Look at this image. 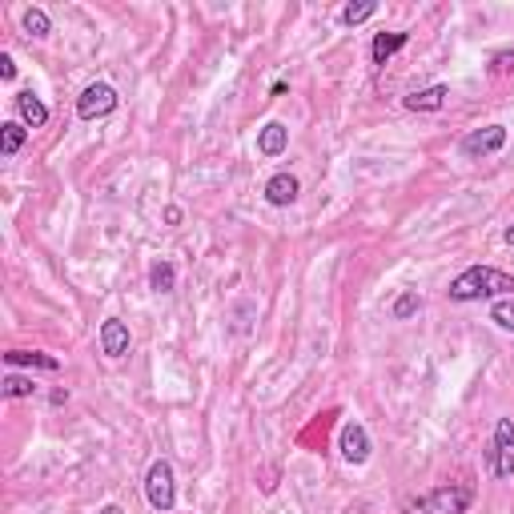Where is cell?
<instances>
[{"label":"cell","mask_w":514,"mask_h":514,"mask_svg":"<svg viewBox=\"0 0 514 514\" xmlns=\"http://www.w3.org/2000/svg\"><path fill=\"white\" fill-rule=\"evenodd\" d=\"M450 302H482V297H498V294H514V278L495 265H471L450 281Z\"/></svg>","instance_id":"1"},{"label":"cell","mask_w":514,"mask_h":514,"mask_svg":"<svg viewBox=\"0 0 514 514\" xmlns=\"http://www.w3.org/2000/svg\"><path fill=\"white\" fill-rule=\"evenodd\" d=\"M471 487H458V482H450V487H434L430 495L414 498V502L406 506V514H466L471 510Z\"/></svg>","instance_id":"2"},{"label":"cell","mask_w":514,"mask_h":514,"mask_svg":"<svg viewBox=\"0 0 514 514\" xmlns=\"http://www.w3.org/2000/svg\"><path fill=\"white\" fill-rule=\"evenodd\" d=\"M145 498H149V506H153L157 514H169L177 506L173 466H169L165 458H157L153 466H149V474H145Z\"/></svg>","instance_id":"3"},{"label":"cell","mask_w":514,"mask_h":514,"mask_svg":"<svg viewBox=\"0 0 514 514\" xmlns=\"http://www.w3.org/2000/svg\"><path fill=\"white\" fill-rule=\"evenodd\" d=\"M117 88L105 85V81H96V85H88L85 93L77 96V117L81 121H101V117H109L117 109Z\"/></svg>","instance_id":"4"},{"label":"cell","mask_w":514,"mask_h":514,"mask_svg":"<svg viewBox=\"0 0 514 514\" xmlns=\"http://www.w3.org/2000/svg\"><path fill=\"white\" fill-rule=\"evenodd\" d=\"M490 474L495 479H514V422H495V446H490Z\"/></svg>","instance_id":"5"},{"label":"cell","mask_w":514,"mask_h":514,"mask_svg":"<svg viewBox=\"0 0 514 514\" xmlns=\"http://www.w3.org/2000/svg\"><path fill=\"white\" fill-rule=\"evenodd\" d=\"M506 145V125H487L462 137V157H490Z\"/></svg>","instance_id":"6"},{"label":"cell","mask_w":514,"mask_h":514,"mask_svg":"<svg viewBox=\"0 0 514 514\" xmlns=\"http://www.w3.org/2000/svg\"><path fill=\"white\" fill-rule=\"evenodd\" d=\"M338 446H341V458L354 462V466H362V462L370 458V434H366V426H362V422H346V426H341Z\"/></svg>","instance_id":"7"},{"label":"cell","mask_w":514,"mask_h":514,"mask_svg":"<svg viewBox=\"0 0 514 514\" xmlns=\"http://www.w3.org/2000/svg\"><path fill=\"white\" fill-rule=\"evenodd\" d=\"M129 326L121 322V318H109L105 326H101V349H105L109 357H125L129 354Z\"/></svg>","instance_id":"8"},{"label":"cell","mask_w":514,"mask_h":514,"mask_svg":"<svg viewBox=\"0 0 514 514\" xmlns=\"http://www.w3.org/2000/svg\"><path fill=\"white\" fill-rule=\"evenodd\" d=\"M286 145H289V129L281 121H270L257 129V153H262V157H281Z\"/></svg>","instance_id":"9"},{"label":"cell","mask_w":514,"mask_h":514,"mask_svg":"<svg viewBox=\"0 0 514 514\" xmlns=\"http://www.w3.org/2000/svg\"><path fill=\"white\" fill-rule=\"evenodd\" d=\"M17 113L25 117L28 129H44V125H49V105H44V101L33 93V88L17 93Z\"/></svg>","instance_id":"10"},{"label":"cell","mask_w":514,"mask_h":514,"mask_svg":"<svg viewBox=\"0 0 514 514\" xmlns=\"http://www.w3.org/2000/svg\"><path fill=\"white\" fill-rule=\"evenodd\" d=\"M297 189H302V185H297V177L294 173H278V177H270V181H265V201H270V205H294L297 201Z\"/></svg>","instance_id":"11"},{"label":"cell","mask_w":514,"mask_h":514,"mask_svg":"<svg viewBox=\"0 0 514 514\" xmlns=\"http://www.w3.org/2000/svg\"><path fill=\"white\" fill-rule=\"evenodd\" d=\"M446 96H450V88H446V85H430V88H422V93H410L406 109H410V113H438V109L446 105Z\"/></svg>","instance_id":"12"},{"label":"cell","mask_w":514,"mask_h":514,"mask_svg":"<svg viewBox=\"0 0 514 514\" xmlns=\"http://www.w3.org/2000/svg\"><path fill=\"white\" fill-rule=\"evenodd\" d=\"M4 362L9 366H36V370H61V362H57L53 354H41V349H9L4 354Z\"/></svg>","instance_id":"13"},{"label":"cell","mask_w":514,"mask_h":514,"mask_svg":"<svg viewBox=\"0 0 514 514\" xmlns=\"http://www.w3.org/2000/svg\"><path fill=\"white\" fill-rule=\"evenodd\" d=\"M406 41H410V33H378L374 44H370V57H374V65H386Z\"/></svg>","instance_id":"14"},{"label":"cell","mask_w":514,"mask_h":514,"mask_svg":"<svg viewBox=\"0 0 514 514\" xmlns=\"http://www.w3.org/2000/svg\"><path fill=\"white\" fill-rule=\"evenodd\" d=\"M173 286H177L173 262H153V265H149V289H153V294H173Z\"/></svg>","instance_id":"15"},{"label":"cell","mask_w":514,"mask_h":514,"mask_svg":"<svg viewBox=\"0 0 514 514\" xmlns=\"http://www.w3.org/2000/svg\"><path fill=\"white\" fill-rule=\"evenodd\" d=\"M25 137H28L25 125H17V121L0 125V157H17L20 145H25Z\"/></svg>","instance_id":"16"},{"label":"cell","mask_w":514,"mask_h":514,"mask_svg":"<svg viewBox=\"0 0 514 514\" xmlns=\"http://www.w3.org/2000/svg\"><path fill=\"white\" fill-rule=\"evenodd\" d=\"M25 33L33 36V41H44V36L53 33V25H49V12H44V9H28L25 12Z\"/></svg>","instance_id":"17"},{"label":"cell","mask_w":514,"mask_h":514,"mask_svg":"<svg viewBox=\"0 0 514 514\" xmlns=\"http://www.w3.org/2000/svg\"><path fill=\"white\" fill-rule=\"evenodd\" d=\"M378 12V4L374 0H362V4H346V9H341V25H362V20H370Z\"/></svg>","instance_id":"18"},{"label":"cell","mask_w":514,"mask_h":514,"mask_svg":"<svg viewBox=\"0 0 514 514\" xmlns=\"http://www.w3.org/2000/svg\"><path fill=\"white\" fill-rule=\"evenodd\" d=\"M0 394H4V398H33V394H36V382H33V378L9 374V378H4V390H0Z\"/></svg>","instance_id":"19"},{"label":"cell","mask_w":514,"mask_h":514,"mask_svg":"<svg viewBox=\"0 0 514 514\" xmlns=\"http://www.w3.org/2000/svg\"><path fill=\"white\" fill-rule=\"evenodd\" d=\"M418 310H422V297H418V294H402L398 302L390 305V314L398 318V322H406V318H414V314H418Z\"/></svg>","instance_id":"20"},{"label":"cell","mask_w":514,"mask_h":514,"mask_svg":"<svg viewBox=\"0 0 514 514\" xmlns=\"http://www.w3.org/2000/svg\"><path fill=\"white\" fill-rule=\"evenodd\" d=\"M490 322H498L502 330H514V302H495V305H490Z\"/></svg>","instance_id":"21"},{"label":"cell","mask_w":514,"mask_h":514,"mask_svg":"<svg viewBox=\"0 0 514 514\" xmlns=\"http://www.w3.org/2000/svg\"><path fill=\"white\" fill-rule=\"evenodd\" d=\"M0 77H4V81L17 77V61H12L9 53H0Z\"/></svg>","instance_id":"22"},{"label":"cell","mask_w":514,"mask_h":514,"mask_svg":"<svg viewBox=\"0 0 514 514\" xmlns=\"http://www.w3.org/2000/svg\"><path fill=\"white\" fill-rule=\"evenodd\" d=\"M514 69V53H498L495 57V73H510Z\"/></svg>","instance_id":"23"},{"label":"cell","mask_w":514,"mask_h":514,"mask_svg":"<svg viewBox=\"0 0 514 514\" xmlns=\"http://www.w3.org/2000/svg\"><path fill=\"white\" fill-rule=\"evenodd\" d=\"M165 221H169V226H177V221H181V210H177V205H169V210H165Z\"/></svg>","instance_id":"24"},{"label":"cell","mask_w":514,"mask_h":514,"mask_svg":"<svg viewBox=\"0 0 514 514\" xmlns=\"http://www.w3.org/2000/svg\"><path fill=\"white\" fill-rule=\"evenodd\" d=\"M101 514H125V510L117 502H109V506H101Z\"/></svg>","instance_id":"25"},{"label":"cell","mask_w":514,"mask_h":514,"mask_svg":"<svg viewBox=\"0 0 514 514\" xmlns=\"http://www.w3.org/2000/svg\"><path fill=\"white\" fill-rule=\"evenodd\" d=\"M506 245H514V226H510V229H506Z\"/></svg>","instance_id":"26"}]
</instances>
